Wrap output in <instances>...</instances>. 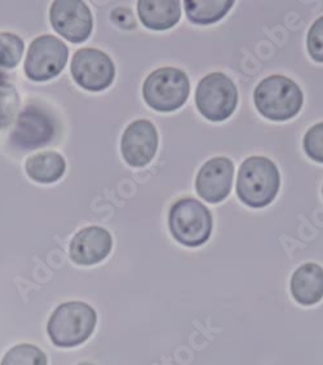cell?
Returning <instances> with one entry per match:
<instances>
[{
  "mask_svg": "<svg viewBox=\"0 0 323 365\" xmlns=\"http://www.w3.org/2000/svg\"><path fill=\"white\" fill-rule=\"evenodd\" d=\"M196 106L208 120H228L238 106V90L228 76L211 73L198 83Z\"/></svg>",
  "mask_w": 323,
  "mask_h": 365,
  "instance_id": "obj_6",
  "label": "cell"
},
{
  "mask_svg": "<svg viewBox=\"0 0 323 365\" xmlns=\"http://www.w3.org/2000/svg\"><path fill=\"white\" fill-rule=\"evenodd\" d=\"M112 21L117 22V25L120 28L134 29L136 28V21L132 17L131 11L125 9V8H118L112 14Z\"/></svg>",
  "mask_w": 323,
  "mask_h": 365,
  "instance_id": "obj_23",
  "label": "cell"
},
{
  "mask_svg": "<svg viewBox=\"0 0 323 365\" xmlns=\"http://www.w3.org/2000/svg\"><path fill=\"white\" fill-rule=\"evenodd\" d=\"M112 249L110 232L90 225L75 233L69 246L70 259L78 266H93L106 259Z\"/></svg>",
  "mask_w": 323,
  "mask_h": 365,
  "instance_id": "obj_13",
  "label": "cell"
},
{
  "mask_svg": "<svg viewBox=\"0 0 323 365\" xmlns=\"http://www.w3.org/2000/svg\"><path fill=\"white\" fill-rule=\"evenodd\" d=\"M70 71L75 83L91 92L104 91L115 78L112 58L96 48L78 49L73 56Z\"/></svg>",
  "mask_w": 323,
  "mask_h": 365,
  "instance_id": "obj_8",
  "label": "cell"
},
{
  "mask_svg": "<svg viewBox=\"0 0 323 365\" xmlns=\"http://www.w3.org/2000/svg\"><path fill=\"white\" fill-rule=\"evenodd\" d=\"M25 169L31 180L41 184H52L63 178L66 171V162L60 153L47 150L28 158Z\"/></svg>",
  "mask_w": 323,
  "mask_h": 365,
  "instance_id": "obj_16",
  "label": "cell"
},
{
  "mask_svg": "<svg viewBox=\"0 0 323 365\" xmlns=\"http://www.w3.org/2000/svg\"><path fill=\"white\" fill-rule=\"evenodd\" d=\"M172 237L184 246L198 247L211 236L212 215L202 202L194 198H181L172 205L169 215Z\"/></svg>",
  "mask_w": 323,
  "mask_h": 365,
  "instance_id": "obj_4",
  "label": "cell"
},
{
  "mask_svg": "<svg viewBox=\"0 0 323 365\" xmlns=\"http://www.w3.org/2000/svg\"><path fill=\"white\" fill-rule=\"evenodd\" d=\"M50 21L56 33L74 44L85 42L93 30L91 9L80 0L53 1Z\"/></svg>",
  "mask_w": 323,
  "mask_h": 365,
  "instance_id": "obj_9",
  "label": "cell"
},
{
  "mask_svg": "<svg viewBox=\"0 0 323 365\" xmlns=\"http://www.w3.org/2000/svg\"><path fill=\"white\" fill-rule=\"evenodd\" d=\"M322 193H323V190H322Z\"/></svg>",
  "mask_w": 323,
  "mask_h": 365,
  "instance_id": "obj_25",
  "label": "cell"
},
{
  "mask_svg": "<svg viewBox=\"0 0 323 365\" xmlns=\"http://www.w3.org/2000/svg\"><path fill=\"white\" fill-rule=\"evenodd\" d=\"M188 76L176 68H161L153 71L142 86V96L152 109L174 112L180 109L189 98Z\"/></svg>",
  "mask_w": 323,
  "mask_h": 365,
  "instance_id": "obj_5",
  "label": "cell"
},
{
  "mask_svg": "<svg viewBox=\"0 0 323 365\" xmlns=\"http://www.w3.org/2000/svg\"><path fill=\"white\" fill-rule=\"evenodd\" d=\"M185 12L189 21L197 25H211L215 22L224 19L233 6V0H212V1H202V0H185Z\"/></svg>",
  "mask_w": 323,
  "mask_h": 365,
  "instance_id": "obj_17",
  "label": "cell"
},
{
  "mask_svg": "<svg viewBox=\"0 0 323 365\" xmlns=\"http://www.w3.org/2000/svg\"><path fill=\"white\" fill-rule=\"evenodd\" d=\"M0 365H48L47 355L34 344H21L6 352Z\"/></svg>",
  "mask_w": 323,
  "mask_h": 365,
  "instance_id": "obj_19",
  "label": "cell"
},
{
  "mask_svg": "<svg viewBox=\"0 0 323 365\" xmlns=\"http://www.w3.org/2000/svg\"><path fill=\"white\" fill-rule=\"evenodd\" d=\"M97 324V314L88 303L66 302L51 315L47 333L57 347L71 349L85 344Z\"/></svg>",
  "mask_w": 323,
  "mask_h": 365,
  "instance_id": "obj_2",
  "label": "cell"
},
{
  "mask_svg": "<svg viewBox=\"0 0 323 365\" xmlns=\"http://www.w3.org/2000/svg\"><path fill=\"white\" fill-rule=\"evenodd\" d=\"M79 365H93V364H88V363H83V364H79Z\"/></svg>",
  "mask_w": 323,
  "mask_h": 365,
  "instance_id": "obj_24",
  "label": "cell"
},
{
  "mask_svg": "<svg viewBox=\"0 0 323 365\" xmlns=\"http://www.w3.org/2000/svg\"><path fill=\"white\" fill-rule=\"evenodd\" d=\"M253 100L263 117L282 122L294 118L302 110L304 96L300 87L292 79L270 76L255 88Z\"/></svg>",
  "mask_w": 323,
  "mask_h": 365,
  "instance_id": "obj_3",
  "label": "cell"
},
{
  "mask_svg": "<svg viewBox=\"0 0 323 365\" xmlns=\"http://www.w3.org/2000/svg\"><path fill=\"white\" fill-rule=\"evenodd\" d=\"M20 106L18 92L6 74H0V130L6 128L14 122Z\"/></svg>",
  "mask_w": 323,
  "mask_h": 365,
  "instance_id": "obj_18",
  "label": "cell"
},
{
  "mask_svg": "<svg viewBox=\"0 0 323 365\" xmlns=\"http://www.w3.org/2000/svg\"><path fill=\"white\" fill-rule=\"evenodd\" d=\"M25 51V43L14 33H0V68L14 69L20 61Z\"/></svg>",
  "mask_w": 323,
  "mask_h": 365,
  "instance_id": "obj_20",
  "label": "cell"
},
{
  "mask_svg": "<svg viewBox=\"0 0 323 365\" xmlns=\"http://www.w3.org/2000/svg\"><path fill=\"white\" fill-rule=\"evenodd\" d=\"M281 187V175L275 163L267 157L253 155L240 165L237 196L243 204L261 209L272 204Z\"/></svg>",
  "mask_w": 323,
  "mask_h": 365,
  "instance_id": "obj_1",
  "label": "cell"
},
{
  "mask_svg": "<svg viewBox=\"0 0 323 365\" xmlns=\"http://www.w3.org/2000/svg\"><path fill=\"white\" fill-rule=\"evenodd\" d=\"M69 58V48L66 44L53 36L36 38L25 60V74L34 82H47L57 77L63 71Z\"/></svg>",
  "mask_w": 323,
  "mask_h": 365,
  "instance_id": "obj_7",
  "label": "cell"
},
{
  "mask_svg": "<svg viewBox=\"0 0 323 365\" xmlns=\"http://www.w3.org/2000/svg\"><path fill=\"white\" fill-rule=\"evenodd\" d=\"M234 165L226 157H215L206 162L198 173V196L210 204H218L229 196L233 185Z\"/></svg>",
  "mask_w": 323,
  "mask_h": 365,
  "instance_id": "obj_12",
  "label": "cell"
},
{
  "mask_svg": "<svg viewBox=\"0 0 323 365\" xmlns=\"http://www.w3.org/2000/svg\"><path fill=\"white\" fill-rule=\"evenodd\" d=\"M307 47L310 57L317 63H323V16L309 29L307 36Z\"/></svg>",
  "mask_w": 323,
  "mask_h": 365,
  "instance_id": "obj_22",
  "label": "cell"
},
{
  "mask_svg": "<svg viewBox=\"0 0 323 365\" xmlns=\"http://www.w3.org/2000/svg\"><path fill=\"white\" fill-rule=\"evenodd\" d=\"M158 149V131L148 120H137L128 125L120 141L125 161L132 168H144L154 158Z\"/></svg>",
  "mask_w": 323,
  "mask_h": 365,
  "instance_id": "obj_11",
  "label": "cell"
},
{
  "mask_svg": "<svg viewBox=\"0 0 323 365\" xmlns=\"http://www.w3.org/2000/svg\"><path fill=\"white\" fill-rule=\"evenodd\" d=\"M56 135V122L46 109L28 106L20 114L11 134L12 145L20 149H36L52 141Z\"/></svg>",
  "mask_w": 323,
  "mask_h": 365,
  "instance_id": "obj_10",
  "label": "cell"
},
{
  "mask_svg": "<svg viewBox=\"0 0 323 365\" xmlns=\"http://www.w3.org/2000/svg\"><path fill=\"white\" fill-rule=\"evenodd\" d=\"M302 144L310 160L323 163V122L310 127L304 136Z\"/></svg>",
  "mask_w": 323,
  "mask_h": 365,
  "instance_id": "obj_21",
  "label": "cell"
},
{
  "mask_svg": "<svg viewBox=\"0 0 323 365\" xmlns=\"http://www.w3.org/2000/svg\"><path fill=\"white\" fill-rule=\"evenodd\" d=\"M137 14L144 26L150 30H169L174 28L181 17V6L176 0H140Z\"/></svg>",
  "mask_w": 323,
  "mask_h": 365,
  "instance_id": "obj_15",
  "label": "cell"
},
{
  "mask_svg": "<svg viewBox=\"0 0 323 365\" xmlns=\"http://www.w3.org/2000/svg\"><path fill=\"white\" fill-rule=\"evenodd\" d=\"M290 288L292 297L302 306H313L323 298V268L316 263H305L296 269Z\"/></svg>",
  "mask_w": 323,
  "mask_h": 365,
  "instance_id": "obj_14",
  "label": "cell"
}]
</instances>
